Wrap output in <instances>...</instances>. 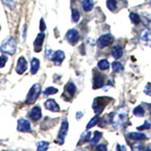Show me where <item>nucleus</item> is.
<instances>
[{
    "label": "nucleus",
    "mask_w": 151,
    "mask_h": 151,
    "mask_svg": "<svg viewBox=\"0 0 151 151\" xmlns=\"http://www.w3.org/2000/svg\"><path fill=\"white\" fill-rule=\"evenodd\" d=\"M148 149H151V145L149 146V147H148Z\"/></svg>",
    "instance_id": "obj_44"
},
{
    "label": "nucleus",
    "mask_w": 151,
    "mask_h": 151,
    "mask_svg": "<svg viewBox=\"0 0 151 151\" xmlns=\"http://www.w3.org/2000/svg\"><path fill=\"white\" fill-rule=\"evenodd\" d=\"M27 69V63L26 59L24 57H20L17 61V65H16V72L18 74H24L26 72V70Z\"/></svg>",
    "instance_id": "obj_11"
},
{
    "label": "nucleus",
    "mask_w": 151,
    "mask_h": 151,
    "mask_svg": "<svg viewBox=\"0 0 151 151\" xmlns=\"http://www.w3.org/2000/svg\"><path fill=\"white\" fill-rule=\"evenodd\" d=\"M83 116V112L82 111H78L77 114H76V118H77L78 120L81 119V117Z\"/></svg>",
    "instance_id": "obj_40"
},
{
    "label": "nucleus",
    "mask_w": 151,
    "mask_h": 151,
    "mask_svg": "<svg viewBox=\"0 0 151 151\" xmlns=\"http://www.w3.org/2000/svg\"><path fill=\"white\" fill-rule=\"evenodd\" d=\"M96 149L97 150H103V151H106L107 150V146L105 145H99L96 146Z\"/></svg>",
    "instance_id": "obj_38"
},
{
    "label": "nucleus",
    "mask_w": 151,
    "mask_h": 151,
    "mask_svg": "<svg viewBox=\"0 0 151 151\" xmlns=\"http://www.w3.org/2000/svg\"><path fill=\"white\" fill-rule=\"evenodd\" d=\"M133 114L135 116H138V117H143L145 114V109L141 105L137 106L136 108H134V110H133Z\"/></svg>",
    "instance_id": "obj_27"
},
{
    "label": "nucleus",
    "mask_w": 151,
    "mask_h": 151,
    "mask_svg": "<svg viewBox=\"0 0 151 151\" xmlns=\"http://www.w3.org/2000/svg\"><path fill=\"white\" fill-rule=\"evenodd\" d=\"M143 148H144V147H143V145H142L141 144H140L139 145H137L136 146H132V149H133V150H136V149H138V150H139V149H143Z\"/></svg>",
    "instance_id": "obj_41"
},
{
    "label": "nucleus",
    "mask_w": 151,
    "mask_h": 151,
    "mask_svg": "<svg viewBox=\"0 0 151 151\" xmlns=\"http://www.w3.org/2000/svg\"><path fill=\"white\" fill-rule=\"evenodd\" d=\"M117 149H124V150H126V147H124V146H119V145H118L117 146Z\"/></svg>",
    "instance_id": "obj_42"
},
{
    "label": "nucleus",
    "mask_w": 151,
    "mask_h": 151,
    "mask_svg": "<svg viewBox=\"0 0 151 151\" xmlns=\"http://www.w3.org/2000/svg\"><path fill=\"white\" fill-rule=\"evenodd\" d=\"M76 91H77V88H76V85L73 82H68L65 85L64 87V92L63 93V96L65 100H70L72 99L73 96H75Z\"/></svg>",
    "instance_id": "obj_7"
},
{
    "label": "nucleus",
    "mask_w": 151,
    "mask_h": 151,
    "mask_svg": "<svg viewBox=\"0 0 151 151\" xmlns=\"http://www.w3.org/2000/svg\"><path fill=\"white\" fill-rule=\"evenodd\" d=\"M145 94H147V96H151V84L150 83H147L146 84V86L145 88Z\"/></svg>",
    "instance_id": "obj_36"
},
{
    "label": "nucleus",
    "mask_w": 151,
    "mask_h": 151,
    "mask_svg": "<svg viewBox=\"0 0 151 151\" xmlns=\"http://www.w3.org/2000/svg\"><path fill=\"white\" fill-rule=\"evenodd\" d=\"M105 84V78L104 76L99 73H94L93 76V88L94 90L102 88Z\"/></svg>",
    "instance_id": "obj_9"
},
{
    "label": "nucleus",
    "mask_w": 151,
    "mask_h": 151,
    "mask_svg": "<svg viewBox=\"0 0 151 151\" xmlns=\"http://www.w3.org/2000/svg\"><path fill=\"white\" fill-rule=\"evenodd\" d=\"M93 6H94L93 0H82L81 1V7L83 9V11L86 12H91L93 9Z\"/></svg>",
    "instance_id": "obj_18"
},
{
    "label": "nucleus",
    "mask_w": 151,
    "mask_h": 151,
    "mask_svg": "<svg viewBox=\"0 0 151 151\" xmlns=\"http://www.w3.org/2000/svg\"><path fill=\"white\" fill-rule=\"evenodd\" d=\"M65 37H66V40H67V42L72 45H75L79 41V33L78 32V30L74 29V28H72V29H69L67 31V33H66Z\"/></svg>",
    "instance_id": "obj_8"
},
{
    "label": "nucleus",
    "mask_w": 151,
    "mask_h": 151,
    "mask_svg": "<svg viewBox=\"0 0 151 151\" xmlns=\"http://www.w3.org/2000/svg\"><path fill=\"white\" fill-rule=\"evenodd\" d=\"M90 139H91V133L90 132H85V133H83L82 134V136H81V141H83V142H88Z\"/></svg>",
    "instance_id": "obj_34"
},
{
    "label": "nucleus",
    "mask_w": 151,
    "mask_h": 151,
    "mask_svg": "<svg viewBox=\"0 0 151 151\" xmlns=\"http://www.w3.org/2000/svg\"><path fill=\"white\" fill-rule=\"evenodd\" d=\"M0 50H1L3 53H6L9 55H13L16 51V42L14 40L13 37H9L5 40L1 47H0Z\"/></svg>",
    "instance_id": "obj_2"
},
{
    "label": "nucleus",
    "mask_w": 151,
    "mask_h": 151,
    "mask_svg": "<svg viewBox=\"0 0 151 151\" xmlns=\"http://www.w3.org/2000/svg\"><path fill=\"white\" fill-rule=\"evenodd\" d=\"M129 138L134 141H143L146 139V135L141 132H130L129 133Z\"/></svg>",
    "instance_id": "obj_19"
},
{
    "label": "nucleus",
    "mask_w": 151,
    "mask_h": 151,
    "mask_svg": "<svg viewBox=\"0 0 151 151\" xmlns=\"http://www.w3.org/2000/svg\"><path fill=\"white\" fill-rule=\"evenodd\" d=\"M17 129L19 131L22 132H29L31 130V126L29 121H27L26 119H19Z\"/></svg>",
    "instance_id": "obj_10"
},
{
    "label": "nucleus",
    "mask_w": 151,
    "mask_h": 151,
    "mask_svg": "<svg viewBox=\"0 0 151 151\" xmlns=\"http://www.w3.org/2000/svg\"><path fill=\"white\" fill-rule=\"evenodd\" d=\"M100 121V117H99L97 114L93 117L91 120H90V122L88 123V125H87V129H92L93 127H94L96 124H98V122Z\"/></svg>",
    "instance_id": "obj_26"
},
{
    "label": "nucleus",
    "mask_w": 151,
    "mask_h": 151,
    "mask_svg": "<svg viewBox=\"0 0 151 151\" xmlns=\"http://www.w3.org/2000/svg\"><path fill=\"white\" fill-rule=\"evenodd\" d=\"M151 129V124L148 120H146L144 122V124L140 126V127H137V129L138 130H145V129Z\"/></svg>",
    "instance_id": "obj_30"
},
{
    "label": "nucleus",
    "mask_w": 151,
    "mask_h": 151,
    "mask_svg": "<svg viewBox=\"0 0 151 151\" xmlns=\"http://www.w3.org/2000/svg\"><path fill=\"white\" fill-rule=\"evenodd\" d=\"M54 53H55V52L52 50V49H47L46 50V53H45V57L48 60H52V59H53V56H54Z\"/></svg>",
    "instance_id": "obj_35"
},
{
    "label": "nucleus",
    "mask_w": 151,
    "mask_h": 151,
    "mask_svg": "<svg viewBox=\"0 0 151 151\" xmlns=\"http://www.w3.org/2000/svg\"><path fill=\"white\" fill-rule=\"evenodd\" d=\"M129 19L130 21L134 24V25H138L141 23V18L139 16V14H137L135 12H130L129 13Z\"/></svg>",
    "instance_id": "obj_23"
},
{
    "label": "nucleus",
    "mask_w": 151,
    "mask_h": 151,
    "mask_svg": "<svg viewBox=\"0 0 151 151\" xmlns=\"http://www.w3.org/2000/svg\"><path fill=\"white\" fill-rule=\"evenodd\" d=\"M80 19V13L77 9H72V20L74 23H78Z\"/></svg>",
    "instance_id": "obj_29"
},
{
    "label": "nucleus",
    "mask_w": 151,
    "mask_h": 151,
    "mask_svg": "<svg viewBox=\"0 0 151 151\" xmlns=\"http://www.w3.org/2000/svg\"><path fill=\"white\" fill-rule=\"evenodd\" d=\"M7 60H8V57L7 56H1L0 57V68H3L5 65L7 63Z\"/></svg>",
    "instance_id": "obj_33"
},
{
    "label": "nucleus",
    "mask_w": 151,
    "mask_h": 151,
    "mask_svg": "<svg viewBox=\"0 0 151 151\" xmlns=\"http://www.w3.org/2000/svg\"><path fill=\"white\" fill-rule=\"evenodd\" d=\"M140 40L144 44L151 45V31L149 29H144L140 33Z\"/></svg>",
    "instance_id": "obj_13"
},
{
    "label": "nucleus",
    "mask_w": 151,
    "mask_h": 151,
    "mask_svg": "<svg viewBox=\"0 0 151 151\" xmlns=\"http://www.w3.org/2000/svg\"><path fill=\"white\" fill-rule=\"evenodd\" d=\"M58 93V89L57 88H54V87H48L45 90L44 92V94L45 96H50V94H54V93Z\"/></svg>",
    "instance_id": "obj_31"
},
{
    "label": "nucleus",
    "mask_w": 151,
    "mask_h": 151,
    "mask_svg": "<svg viewBox=\"0 0 151 151\" xmlns=\"http://www.w3.org/2000/svg\"><path fill=\"white\" fill-rule=\"evenodd\" d=\"M45 21H44V19H41V23H40V29H41V31H45Z\"/></svg>",
    "instance_id": "obj_37"
},
{
    "label": "nucleus",
    "mask_w": 151,
    "mask_h": 151,
    "mask_svg": "<svg viewBox=\"0 0 151 151\" xmlns=\"http://www.w3.org/2000/svg\"><path fill=\"white\" fill-rule=\"evenodd\" d=\"M106 5H107V8L110 9L111 12H114L117 8V1L116 0H107Z\"/></svg>",
    "instance_id": "obj_25"
},
{
    "label": "nucleus",
    "mask_w": 151,
    "mask_h": 151,
    "mask_svg": "<svg viewBox=\"0 0 151 151\" xmlns=\"http://www.w3.org/2000/svg\"><path fill=\"white\" fill-rule=\"evenodd\" d=\"M146 3H147L149 6L151 7V0H146Z\"/></svg>",
    "instance_id": "obj_43"
},
{
    "label": "nucleus",
    "mask_w": 151,
    "mask_h": 151,
    "mask_svg": "<svg viewBox=\"0 0 151 151\" xmlns=\"http://www.w3.org/2000/svg\"><path fill=\"white\" fill-rule=\"evenodd\" d=\"M127 111H129V108L127 106H122L113 113L111 118V124L114 129L119 127L125 122L127 116Z\"/></svg>",
    "instance_id": "obj_1"
},
{
    "label": "nucleus",
    "mask_w": 151,
    "mask_h": 151,
    "mask_svg": "<svg viewBox=\"0 0 151 151\" xmlns=\"http://www.w3.org/2000/svg\"><path fill=\"white\" fill-rule=\"evenodd\" d=\"M113 41H114V38L111 34H104L98 38L96 45L99 48H105V47L111 45Z\"/></svg>",
    "instance_id": "obj_6"
},
{
    "label": "nucleus",
    "mask_w": 151,
    "mask_h": 151,
    "mask_svg": "<svg viewBox=\"0 0 151 151\" xmlns=\"http://www.w3.org/2000/svg\"><path fill=\"white\" fill-rule=\"evenodd\" d=\"M48 146H49L48 142L41 141V142H39V143H37V148H38V150H41V151L46 150L47 148H48Z\"/></svg>",
    "instance_id": "obj_28"
},
{
    "label": "nucleus",
    "mask_w": 151,
    "mask_h": 151,
    "mask_svg": "<svg viewBox=\"0 0 151 151\" xmlns=\"http://www.w3.org/2000/svg\"><path fill=\"white\" fill-rule=\"evenodd\" d=\"M40 67V60L36 59V58H33L31 60V68H30V73L32 75H35L38 70H39Z\"/></svg>",
    "instance_id": "obj_20"
},
{
    "label": "nucleus",
    "mask_w": 151,
    "mask_h": 151,
    "mask_svg": "<svg viewBox=\"0 0 151 151\" xmlns=\"http://www.w3.org/2000/svg\"><path fill=\"white\" fill-rule=\"evenodd\" d=\"M68 129H69V124H68V121L66 118L63 120L61 122V126H60V129L59 131V134L58 137L56 138V143L59 144V145H63L64 143V139L66 135L68 133Z\"/></svg>",
    "instance_id": "obj_5"
},
{
    "label": "nucleus",
    "mask_w": 151,
    "mask_h": 151,
    "mask_svg": "<svg viewBox=\"0 0 151 151\" xmlns=\"http://www.w3.org/2000/svg\"><path fill=\"white\" fill-rule=\"evenodd\" d=\"M45 106L47 110H49L51 111H54V112L60 111V106L55 100H53V99H48V100L45 103Z\"/></svg>",
    "instance_id": "obj_15"
},
{
    "label": "nucleus",
    "mask_w": 151,
    "mask_h": 151,
    "mask_svg": "<svg viewBox=\"0 0 151 151\" xmlns=\"http://www.w3.org/2000/svg\"><path fill=\"white\" fill-rule=\"evenodd\" d=\"M2 2L12 9L15 8V1H14V0H2Z\"/></svg>",
    "instance_id": "obj_32"
},
{
    "label": "nucleus",
    "mask_w": 151,
    "mask_h": 151,
    "mask_svg": "<svg viewBox=\"0 0 151 151\" xmlns=\"http://www.w3.org/2000/svg\"><path fill=\"white\" fill-rule=\"evenodd\" d=\"M101 137H102V132H100V131H94L93 132V136L92 137L91 141H90V145H91L92 146L97 145L98 142L100 141Z\"/></svg>",
    "instance_id": "obj_21"
},
{
    "label": "nucleus",
    "mask_w": 151,
    "mask_h": 151,
    "mask_svg": "<svg viewBox=\"0 0 151 151\" xmlns=\"http://www.w3.org/2000/svg\"><path fill=\"white\" fill-rule=\"evenodd\" d=\"M123 48H122V46L119 45H116L112 47V49H111V56L114 58L115 60H118V59H120L121 57L123 56Z\"/></svg>",
    "instance_id": "obj_17"
},
{
    "label": "nucleus",
    "mask_w": 151,
    "mask_h": 151,
    "mask_svg": "<svg viewBox=\"0 0 151 151\" xmlns=\"http://www.w3.org/2000/svg\"><path fill=\"white\" fill-rule=\"evenodd\" d=\"M111 65H112L113 72H115V73H119L124 69V66H123V64L121 63H119V61H113Z\"/></svg>",
    "instance_id": "obj_24"
},
{
    "label": "nucleus",
    "mask_w": 151,
    "mask_h": 151,
    "mask_svg": "<svg viewBox=\"0 0 151 151\" xmlns=\"http://www.w3.org/2000/svg\"><path fill=\"white\" fill-rule=\"evenodd\" d=\"M41 93V85L39 83H35L33 86L30 88L29 92H28L27 96V104H33L37 98L39 97Z\"/></svg>",
    "instance_id": "obj_4"
},
{
    "label": "nucleus",
    "mask_w": 151,
    "mask_h": 151,
    "mask_svg": "<svg viewBox=\"0 0 151 151\" xmlns=\"http://www.w3.org/2000/svg\"><path fill=\"white\" fill-rule=\"evenodd\" d=\"M145 25L148 28H151V19L150 20H148V19H146V17L145 16Z\"/></svg>",
    "instance_id": "obj_39"
},
{
    "label": "nucleus",
    "mask_w": 151,
    "mask_h": 151,
    "mask_svg": "<svg viewBox=\"0 0 151 151\" xmlns=\"http://www.w3.org/2000/svg\"><path fill=\"white\" fill-rule=\"evenodd\" d=\"M29 117L30 119L33 121H37L39 120L42 117V110L39 106H35L31 109V111L29 112Z\"/></svg>",
    "instance_id": "obj_14"
},
{
    "label": "nucleus",
    "mask_w": 151,
    "mask_h": 151,
    "mask_svg": "<svg viewBox=\"0 0 151 151\" xmlns=\"http://www.w3.org/2000/svg\"><path fill=\"white\" fill-rule=\"evenodd\" d=\"M45 41V34L44 32H41L37 35L36 39L34 41V50L35 52H40L42 48V44Z\"/></svg>",
    "instance_id": "obj_12"
},
{
    "label": "nucleus",
    "mask_w": 151,
    "mask_h": 151,
    "mask_svg": "<svg viewBox=\"0 0 151 151\" xmlns=\"http://www.w3.org/2000/svg\"><path fill=\"white\" fill-rule=\"evenodd\" d=\"M111 100V97H105V96H101V97H96L94 98V100L93 102V110L96 114H99L103 111V110L105 109V107L109 104V101Z\"/></svg>",
    "instance_id": "obj_3"
},
{
    "label": "nucleus",
    "mask_w": 151,
    "mask_h": 151,
    "mask_svg": "<svg viewBox=\"0 0 151 151\" xmlns=\"http://www.w3.org/2000/svg\"><path fill=\"white\" fill-rule=\"evenodd\" d=\"M0 30H1V26H0Z\"/></svg>",
    "instance_id": "obj_45"
},
{
    "label": "nucleus",
    "mask_w": 151,
    "mask_h": 151,
    "mask_svg": "<svg viewBox=\"0 0 151 151\" xmlns=\"http://www.w3.org/2000/svg\"><path fill=\"white\" fill-rule=\"evenodd\" d=\"M97 67H98V69H100L102 71L108 70L109 68H110V63H109L106 59L100 60L97 63Z\"/></svg>",
    "instance_id": "obj_22"
},
{
    "label": "nucleus",
    "mask_w": 151,
    "mask_h": 151,
    "mask_svg": "<svg viewBox=\"0 0 151 151\" xmlns=\"http://www.w3.org/2000/svg\"><path fill=\"white\" fill-rule=\"evenodd\" d=\"M64 58H65L64 52L61 51V50H58V51H56L54 53V56H53V59H52V60L54 61V63L56 65H60L63 61Z\"/></svg>",
    "instance_id": "obj_16"
}]
</instances>
